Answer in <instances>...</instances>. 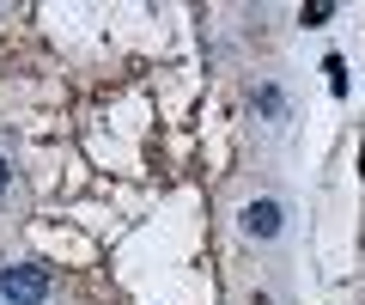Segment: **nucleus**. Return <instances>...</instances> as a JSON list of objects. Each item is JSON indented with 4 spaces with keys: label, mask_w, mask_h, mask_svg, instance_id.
I'll return each mask as SVG.
<instances>
[{
    "label": "nucleus",
    "mask_w": 365,
    "mask_h": 305,
    "mask_svg": "<svg viewBox=\"0 0 365 305\" xmlns=\"http://www.w3.org/2000/svg\"><path fill=\"white\" fill-rule=\"evenodd\" d=\"M237 226H244V239H256V244H280V239H287V201H280V196L244 201Z\"/></svg>",
    "instance_id": "nucleus-1"
},
{
    "label": "nucleus",
    "mask_w": 365,
    "mask_h": 305,
    "mask_svg": "<svg viewBox=\"0 0 365 305\" xmlns=\"http://www.w3.org/2000/svg\"><path fill=\"white\" fill-rule=\"evenodd\" d=\"M0 299L43 305V299H49V269H43V263H6V269H0Z\"/></svg>",
    "instance_id": "nucleus-2"
},
{
    "label": "nucleus",
    "mask_w": 365,
    "mask_h": 305,
    "mask_svg": "<svg viewBox=\"0 0 365 305\" xmlns=\"http://www.w3.org/2000/svg\"><path fill=\"white\" fill-rule=\"evenodd\" d=\"M256 110H262L268 122H287V98H280V86L262 80V86H256Z\"/></svg>",
    "instance_id": "nucleus-3"
},
{
    "label": "nucleus",
    "mask_w": 365,
    "mask_h": 305,
    "mask_svg": "<svg viewBox=\"0 0 365 305\" xmlns=\"http://www.w3.org/2000/svg\"><path fill=\"white\" fill-rule=\"evenodd\" d=\"M323 74H329V92H347V61H341V55H329V61H323Z\"/></svg>",
    "instance_id": "nucleus-4"
},
{
    "label": "nucleus",
    "mask_w": 365,
    "mask_h": 305,
    "mask_svg": "<svg viewBox=\"0 0 365 305\" xmlns=\"http://www.w3.org/2000/svg\"><path fill=\"white\" fill-rule=\"evenodd\" d=\"M329 13H335V0H311V6H304V25H323Z\"/></svg>",
    "instance_id": "nucleus-5"
},
{
    "label": "nucleus",
    "mask_w": 365,
    "mask_h": 305,
    "mask_svg": "<svg viewBox=\"0 0 365 305\" xmlns=\"http://www.w3.org/2000/svg\"><path fill=\"white\" fill-rule=\"evenodd\" d=\"M0 189H6V159H0Z\"/></svg>",
    "instance_id": "nucleus-6"
},
{
    "label": "nucleus",
    "mask_w": 365,
    "mask_h": 305,
    "mask_svg": "<svg viewBox=\"0 0 365 305\" xmlns=\"http://www.w3.org/2000/svg\"><path fill=\"white\" fill-rule=\"evenodd\" d=\"M359 177H365V146H359Z\"/></svg>",
    "instance_id": "nucleus-7"
},
{
    "label": "nucleus",
    "mask_w": 365,
    "mask_h": 305,
    "mask_svg": "<svg viewBox=\"0 0 365 305\" xmlns=\"http://www.w3.org/2000/svg\"><path fill=\"white\" fill-rule=\"evenodd\" d=\"M359 244H365V232H359Z\"/></svg>",
    "instance_id": "nucleus-8"
}]
</instances>
